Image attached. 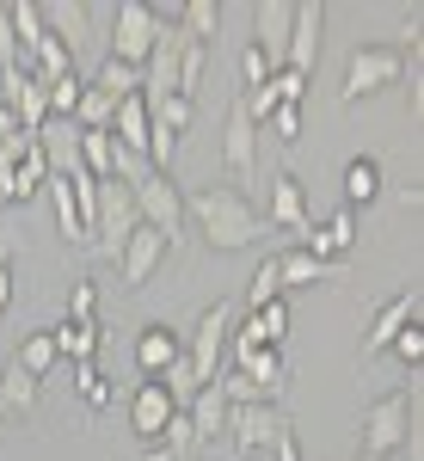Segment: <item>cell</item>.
I'll list each match as a JSON object with an SVG mask.
<instances>
[{"instance_id":"6da1fadb","label":"cell","mask_w":424,"mask_h":461,"mask_svg":"<svg viewBox=\"0 0 424 461\" xmlns=\"http://www.w3.org/2000/svg\"><path fill=\"white\" fill-rule=\"evenodd\" d=\"M185 215L197 221V234H203L215 252H247V247H258V234H265V215L252 210V197L234 191V185H203V191H191V197H185Z\"/></svg>"},{"instance_id":"7a4b0ae2","label":"cell","mask_w":424,"mask_h":461,"mask_svg":"<svg viewBox=\"0 0 424 461\" xmlns=\"http://www.w3.org/2000/svg\"><path fill=\"white\" fill-rule=\"evenodd\" d=\"M412 419H419V388L382 393V400L363 406V419H356V456H382L388 461L393 449L412 437Z\"/></svg>"},{"instance_id":"3957f363","label":"cell","mask_w":424,"mask_h":461,"mask_svg":"<svg viewBox=\"0 0 424 461\" xmlns=\"http://www.w3.org/2000/svg\"><path fill=\"white\" fill-rule=\"evenodd\" d=\"M167 19H178V6H148V0H117L111 6V50L105 56H117V62H130V68H141L148 62V50H154V37H160V25Z\"/></svg>"},{"instance_id":"277c9868","label":"cell","mask_w":424,"mask_h":461,"mask_svg":"<svg viewBox=\"0 0 424 461\" xmlns=\"http://www.w3.org/2000/svg\"><path fill=\"white\" fill-rule=\"evenodd\" d=\"M400 74H406V50H400V43H356L351 62H345V86H338V99H345V105H363V99H375V93L400 86Z\"/></svg>"},{"instance_id":"5b68a950","label":"cell","mask_w":424,"mask_h":461,"mask_svg":"<svg viewBox=\"0 0 424 461\" xmlns=\"http://www.w3.org/2000/svg\"><path fill=\"white\" fill-rule=\"evenodd\" d=\"M228 339H234V302H210L197 326L185 332V363H191V375H197V388H210L215 375H221V351H228Z\"/></svg>"},{"instance_id":"8992f818","label":"cell","mask_w":424,"mask_h":461,"mask_svg":"<svg viewBox=\"0 0 424 461\" xmlns=\"http://www.w3.org/2000/svg\"><path fill=\"white\" fill-rule=\"evenodd\" d=\"M136 228H141V215H136L130 185H123V178H105V185H99V210H93V240H86V247L99 252V258H117V252L130 247Z\"/></svg>"},{"instance_id":"52a82bcc","label":"cell","mask_w":424,"mask_h":461,"mask_svg":"<svg viewBox=\"0 0 424 461\" xmlns=\"http://www.w3.org/2000/svg\"><path fill=\"white\" fill-rule=\"evenodd\" d=\"M130 197H136V215L141 228H154L167 247H178V234H185V197H178L173 173H148L130 185Z\"/></svg>"},{"instance_id":"ba28073f","label":"cell","mask_w":424,"mask_h":461,"mask_svg":"<svg viewBox=\"0 0 424 461\" xmlns=\"http://www.w3.org/2000/svg\"><path fill=\"white\" fill-rule=\"evenodd\" d=\"M37 13H43V32L68 50V62H80V56H93V50H99L93 25L111 19V6H86V0H50V6H37Z\"/></svg>"},{"instance_id":"9c48e42d","label":"cell","mask_w":424,"mask_h":461,"mask_svg":"<svg viewBox=\"0 0 424 461\" xmlns=\"http://www.w3.org/2000/svg\"><path fill=\"white\" fill-rule=\"evenodd\" d=\"M258 123L247 117V105H240V93H234V105H228V123H221V167L240 178V185H252L258 178ZM234 185V191H240Z\"/></svg>"},{"instance_id":"30bf717a","label":"cell","mask_w":424,"mask_h":461,"mask_svg":"<svg viewBox=\"0 0 424 461\" xmlns=\"http://www.w3.org/2000/svg\"><path fill=\"white\" fill-rule=\"evenodd\" d=\"M283 430H289V419H283L277 406H228V443L240 456H265Z\"/></svg>"},{"instance_id":"8fae6325","label":"cell","mask_w":424,"mask_h":461,"mask_svg":"<svg viewBox=\"0 0 424 461\" xmlns=\"http://www.w3.org/2000/svg\"><path fill=\"white\" fill-rule=\"evenodd\" d=\"M320 32H326V6L320 0H295V25H289V50H283V68L289 74H314Z\"/></svg>"},{"instance_id":"7c38bea8","label":"cell","mask_w":424,"mask_h":461,"mask_svg":"<svg viewBox=\"0 0 424 461\" xmlns=\"http://www.w3.org/2000/svg\"><path fill=\"white\" fill-rule=\"evenodd\" d=\"M289 25H295V0H258L252 6V43L265 50V62L283 68V50H289Z\"/></svg>"},{"instance_id":"4fadbf2b","label":"cell","mask_w":424,"mask_h":461,"mask_svg":"<svg viewBox=\"0 0 424 461\" xmlns=\"http://www.w3.org/2000/svg\"><path fill=\"white\" fill-rule=\"evenodd\" d=\"M265 221H277V228H289V234H314V215H308V191H302V178L295 173H277L271 178V215Z\"/></svg>"},{"instance_id":"5bb4252c","label":"cell","mask_w":424,"mask_h":461,"mask_svg":"<svg viewBox=\"0 0 424 461\" xmlns=\"http://www.w3.org/2000/svg\"><path fill=\"white\" fill-rule=\"evenodd\" d=\"M37 148H43V160H50L56 178L86 173V167H80V123H74V117H50V123L37 130Z\"/></svg>"},{"instance_id":"9a60e30c","label":"cell","mask_w":424,"mask_h":461,"mask_svg":"<svg viewBox=\"0 0 424 461\" xmlns=\"http://www.w3.org/2000/svg\"><path fill=\"white\" fill-rule=\"evenodd\" d=\"M167 252H173V247H167L154 228H136V234H130V247L117 252V271H123V284L141 289L148 277H154V271H160V258H167Z\"/></svg>"},{"instance_id":"2e32d148","label":"cell","mask_w":424,"mask_h":461,"mask_svg":"<svg viewBox=\"0 0 424 461\" xmlns=\"http://www.w3.org/2000/svg\"><path fill=\"white\" fill-rule=\"evenodd\" d=\"M173 393L160 388V382H136V393H130V425H136V437H148V443H160V430H167V419H173Z\"/></svg>"},{"instance_id":"e0dca14e","label":"cell","mask_w":424,"mask_h":461,"mask_svg":"<svg viewBox=\"0 0 424 461\" xmlns=\"http://www.w3.org/2000/svg\"><path fill=\"white\" fill-rule=\"evenodd\" d=\"M178 357H185V339H178L173 326H141V339H136V363H141V375H148V382H160V375L173 369Z\"/></svg>"},{"instance_id":"ac0fdd59","label":"cell","mask_w":424,"mask_h":461,"mask_svg":"<svg viewBox=\"0 0 424 461\" xmlns=\"http://www.w3.org/2000/svg\"><path fill=\"white\" fill-rule=\"evenodd\" d=\"M185 419H191V437H197V443H215V437L228 430V393H221V382H210V388L191 393Z\"/></svg>"},{"instance_id":"d6986e66","label":"cell","mask_w":424,"mask_h":461,"mask_svg":"<svg viewBox=\"0 0 424 461\" xmlns=\"http://www.w3.org/2000/svg\"><path fill=\"white\" fill-rule=\"evenodd\" d=\"M234 357H240V375H247L252 388L277 406V388L289 382V369H283V351H277V345H252V351H234Z\"/></svg>"},{"instance_id":"ffe728a7","label":"cell","mask_w":424,"mask_h":461,"mask_svg":"<svg viewBox=\"0 0 424 461\" xmlns=\"http://www.w3.org/2000/svg\"><path fill=\"white\" fill-rule=\"evenodd\" d=\"M302 247L314 252V258H326V265H338V258H345V252L356 247V221H351V210L326 215V221H320V228L308 234V240H302Z\"/></svg>"},{"instance_id":"44dd1931","label":"cell","mask_w":424,"mask_h":461,"mask_svg":"<svg viewBox=\"0 0 424 461\" xmlns=\"http://www.w3.org/2000/svg\"><path fill=\"white\" fill-rule=\"evenodd\" d=\"M37 393H43V382L25 375L19 363H6V369H0V419H32Z\"/></svg>"},{"instance_id":"7402d4cb","label":"cell","mask_w":424,"mask_h":461,"mask_svg":"<svg viewBox=\"0 0 424 461\" xmlns=\"http://www.w3.org/2000/svg\"><path fill=\"white\" fill-rule=\"evenodd\" d=\"M406 320H419V289H412V295H393L388 308L375 314V326H369V339H363V357L388 351V345H393V332H400Z\"/></svg>"},{"instance_id":"603a6c76","label":"cell","mask_w":424,"mask_h":461,"mask_svg":"<svg viewBox=\"0 0 424 461\" xmlns=\"http://www.w3.org/2000/svg\"><path fill=\"white\" fill-rule=\"evenodd\" d=\"M43 191H50V203H56V228H62V240L68 247H86V221H80V203H74V191H68V178H43Z\"/></svg>"},{"instance_id":"cb8c5ba5","label":"cell","mask_w":424,"mask_h":461,"mask_svg":"<svg viewBox=\"0 0 424 461\" xmlns=\"http://www.w3.org/2000/svg\"><path fill=\"white\" fill-rule=\"evenodd\" d=\"M338 265H326V258H314L308 247H295V252H283L277 258V277H283V289H302V284H326Z\"/></svg>"},{"instance_id":"d4e9b609","label":"cell","mask_w":424,"mask_h":461,"mask_svg":"<svg viewBox=\"0 0 424 461\" xmlns=\"http://www.w3.org/2000/svg\"><path fill=\"white\" fill-rule=\"evenodd\" d=\"M13 363H19L25 375H37V382H43V375L62 363V351H56V332H25V339H19V351H13Z\"/></svg>"},{"instance_id":"484cf974","label":"cell","mask_w":424,"mask_h":461,"mask_svg":"<svg viewBox=\"0 0 424 461\" xmlns=\"http://www.w3.org/2000/svg\"><path fill=\"white\" fill-rule=\"evenodd\" d=\"M43 178H50V160H43V148H25V154H19V167H13V173H6V191H13V203H25V197H37V191H43Z\"/></svg>"},{"instance_id":"4316f807","label":"cell","mask_w":424,"mask_h":461,"mask_svg":"<svg viewBox=\"0 0 424 461\" xmlns=\"http://www.w3.org/2000/svg\"><path fill=\"white\" fill-rule=\"evenodd\" d=\"M86 86H93V93H105L111 105H117V99H130V93H141V68H130V62H117V56H105V62H99V74H93Z\"/></svg>"},{"instance_id":"83f0119b","label":"cell","mask_w":424,"mask_h":461,"mask_svg":"<svg viewBox=\"0 0 424 461\" xmlns=\"http://www.w3.org/2000/svg\"><path fill=\"white\" fill-rule=\"evenodd\" d=\"M50 332H56V351L68 363H93V351H99V320H68V326H50Z\"/></svg>"},{"instance_id":"f1b7e54d","label":"cell","mask_w":424,"mask_h":461,"mask_svg":"<svg viewBox=\"0 0 424 461\" xmlns=\"http://www.w3.org/2000/svg\"><path fill=\"white\" fill-rule=\"evenodd\" d=\"M80 167L105 185L111 167H117V142H111V130H80Z\"/></svg>"},{"instance_id":"f546056e","label":"cell","mask_w":424,"mask_h":461,"mask_svg":"<svg viewBox=\"0 0 424 461\" xmlns=\"http://www.w3.org/2000/svg\"><path fill=\"white\" fill-rule=\"evenodd\" d=\"M178 32L210 43V37L221 32V0H185V6H178Z\"/></svg>"},{"instance_id":"4dcf8cb0","label":"cell","mask_w":424,"mask_h":461,"mask_svg":"<svg viewBox=\"0 0 424 461\" xmlns=\"http://www.w3.org/2000/svg\"><path fill=\"white\" fill-rule=\"evenodd\" d=\"M345 197H351V203H375V197H382V160L356 154L351 167H345Z\"/></svg>"},{"instance_id":"1f68e13d","label":"cell","mask_w":424,"mask_h":461,"mask_svg":"<svg viewBox=\"0 0 424 461\" xmlns=\"http://www.w3.org/2000/svg\"><path fill=\"white\" fill-rule=\"evenodd\" d=\"M6 19H13V37H19V50H43L50 43V32H43V13H37V0H13L6 6Z\"/></svg>"},{"instance_id":"d6a6232c","label":"cell","mask_w":424,"mask_h":461,"mask_svg":"<svg viewBox=\"0 0 424 461\" xmlns=\"http://www.w3.org/2000/svg\"><path fill=\"white\" fill-rule=\"evenodd\" d=\"M203 74H210V43L185 37V56H178V99H197Z\"/></svg>"},{"instance_id":"836d02e7","label":"cell","mask_w":424,"mask_h":461,"mask_svg":"<svg viewBox=\"0 0 424 461\" xmlns=\"http://www.w3.org/2000/svg\"><path fill=\"white\" fill-rule=\"evenodd\" d=\"M148 123H154V130H160V136H185V130H191V99H178V93H167V99H160V105H148Z\"/></svg>"},{"instance_id":"e575fe53","label":"cell","mask_w":424,"mask_h":461,"mask_svg":"<svg viewBox=\"0 0 424 461\" xmlns=\"http://www.w3.org/2000/svg\"><path fill=\"white\" fill-rule=\"evenodd\" d=\"M283 295V277H277V258H258V271L247 277V308L258 314L265 302H277Z\"/></svg>"},{"instance_id":"d590c367","label":"cell","mask_w":424,"mask_h":461,"mask_svg":"<svg viewBox=\"0 0 424 461\" xmlns=\"http://www.w3.org/2000/svg\"><path fill=\"white\" fill-rule=\"evenodd\" d=\"M80 74H62V80H50L43 86V105H50V117H74V105H80Z\"/></svg>"},{"instance_id":"8d00e7d4","label":"cell","mask_w":424,"mask_h":461,"mask_svg":"<svg viewBox=\"0 0 424 461\" xmlns=\"http://www.w3.org/2000/svg\"><path fill=\"white\" fill-rule=\"evenodd\" d=\"M111 99L105 93H93V86H80V105H74V123H80V130H111Z\"/></svg>"},{"instance_id":"74e56055","label":"cell","mask_w":424,"mask_h":461,"mask_svg":"<svg viewBox=\"0 0 424 461\" xmlns=\"http://www.w3.org/2000/svg\"><path fill=\"white\" fill-rule=\"evenodd\" d=\"M271 62H265V50H258V43H247V50H240V93H258V86H271Z\"/></svg>"},{"instance_id":"f35d334b","label":"cell","mask_w":424,"mask_h":461,"mask_svg":"<svg viewBox=\"0 0 424 461\" xmlns=\"http://www.w3.org/2000/svg\"><path fill=\"white\" fill-rule=\"evenodd\" d=\"M388 351L400 357L406 369H419V363H424V326H419V320H406V326L393 332V345H388Z\"/></svg>"},{"instance_id":"ab89813d","label":"cell","mask_w":424,"mask_h":461,"mask_svg":"<svg viewBox=\"0 0 424 461\" xmlns=\"http://www.w3.org/2000/svg\"><path fill=\"white\" fill-rule=\"evenodd\" d=\"M74 388H80V400H86L93 412H99V406H105V400H111L105 375H99V363H74Z\"/></svg>"},{"instance_id":"60d3db41","label":"cell","mask_w":424,"mask_h":461,"mask_svg":"<svg viewBox=\"0 0 424 461\" xmlns=\"http://www.w3.org/2000/svg\"><path fill=\"white\" fill-rule=\"evenodd\" d=\"M160 449H173V456L197 449V437H191V419H185V412H173V419H167V430H160Z\"/></svg>"},{"instance_id":"b9f144b4","label":"cell","mask_w":424,"mask_h":461,"mask_svg":"<svg viewBox=\"0 0 424 461\" xmlns=\"http://www.w3.org/2000/svg\"><path fill=\"white\" fill-rule=\"evenodd\" d=\"M68 314H74V320H93V314H99V289L86 284V277L74 284V295H68Z\"/></svg>"},{"instance_id":"7bdbcfd3","label":"cell","mask_w":424,"mask_h":461,"mask_svg":"<svg viewBox=\"0 0 424 461\" xmlns=\"http://www.w3.org/2000/svg\"><path fill=\"white\" fill-rule=\"evenodd\" d=\"M271 130H277V142H295L302 136V105H277L271 111Z\"/></svg>"},{"instance_id":"ee69618b","label":"cell","mask_w":424,"mask_h":461,"mask_svg":"<svg viewBox=\"0 0 424 461\" xmlns=\"http://www.w3.org/2000/svg\"><path fill=\"white\" fill-rule=\"evenodd\" d=\"M13 62H19V37H13V19L0 6V68H13Z\"/></svg>"},{"instance_id":"f6af8a7d","label":"cell","mask_w":424,"mask_h":461,"mask_svg":"<svg viewBox=\"0 0 424 461\" xmlns=\"http://www.w3.org/2000/svg\"><path fill=\"white\" fill-rule=\"evenodd\" d=\"M271 461H302V443H295V430H283L277 443H271Z\"/></svg>"},{"instance_id":"bcb514c9","label":"cell","mask_w":424,"mask_h":461,"mask_svg":"<svg viewBox=\"0 0 424 461\" xmlns=\"http://www.w3.org/2000/svg\"><path fill=\"white\" fill-rule=\"evenodd\" d=\"M13 136H32V130H19V117L0 105V142H13Z\"/></svg>"},{"instance_id":"7dc6e473","label":"cell","mask_w":424,"mask_h":461,"mask_svg":"<svg viewBox=\"0 0 424 461\" xmlns=\"http://www.w3.org/2000/svg\"><path fill=\"white\" fill-rule=\"evenodd\" d=\"M13 308V265H0V314Z\"/></svg>"},{"instance_id":"c3c4849f","label":"cell","mask_w":424,"mask_h":461,"mask_svg":"<svg viewBox=\"0 0 424 461\" xmlns=\"http://www.w3.org/2000/svg\"><path fill=\"white\" fill-rule=\"evenodd\" d=\"M13 252H19V234H6V228H0V265H13Z\"/></svg>"},{"instance_id":"681fc988","label":"cell","mask_w":424,"mask_h":461,"mask_svg":"<svg viewBox=\"0 0 424 461\" xmlns=\"http://www.w3.org/2000/svg\"><path fill=\"white\" fill-rule=\"evenodd\" d=\"M141 461H178V456H173V449H160V443H148V456H141Z\"/></svg>"},{"instance_id":"f907efd6","label":"cell","mask_w":424,"mask_h":461,"mask_svg":"<svg viewBox=\"0 0 424 461\" xmlns=\"http://www.w3.org/2000/svg\"><path fill=\"white\" fill-rule=\"evenodd\" d=\"M6 203H13V191H6V173H0V210H6Z\"/></svg>"},{"instance_id":"816d5d0a","label":"cell","mask_w":424,"mask_h":461,"mask_svg":"<svg viewBox=\"0 0 424 461\" xmlns=\"http://www.w3.org/2000/svg\"><path fill=\"white\" fill-rule=\"evenodd\" d=\"M356 461H382V456H356Z\"/></svg>"}]
</instances>
